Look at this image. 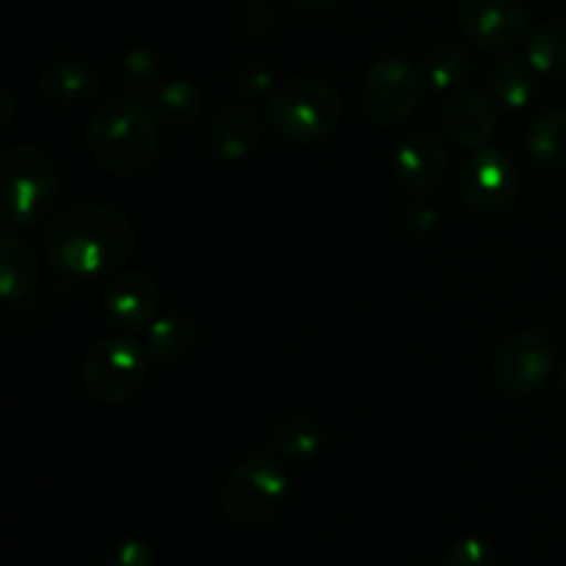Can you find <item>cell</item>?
<instances>
[{
    "instance_id": "cell-1",
    "label": "cell",
    "mask_w": 566,
    "mask_h": 566,
    "mask_svg": "<svg viewBox=\"0 0 566 566\" xmlns=\"http://www.w3.org/2000/svg\"><path fill=\"white\" fill-rule=\"evenodd\" d=\"M44 258L59 274L86 280L119 271L136 252V230L122 210L75 205L44 227Z\"/></svg>"
},
{
    "instance_id": "cell-2",
    "label": "cell",
    "mask_w": 566,
    "mask_h": 566,
    "mask_svg": "<svg viewBox=\"0 0 566 566\" xmlns=\"http://www.w3.org/2000/svg\"><path fill=\"white\" fill-rule=\"evenodd\" d=\"M160 119L142 97H114L97 105L86 127L94 160L116 177H138L155 164L160 147Z\"/></svg>"
},
{
    "instance_id": "cell-3",
    "label": "cell",
    "mask_w": 566,
    "mask_h": 566,
    "mask_svg": "<svg viewBox=\"0 0 566 566\" xmlns=\"http://www.w3.org/2000/svg\"><path fill=\"white\" fill-rule=\"evenodd\" d=\"M265 119L282 142L307 147L337 130L343 119V97L326 77L298 75L271 92Z\"/></svg>"
},
{
    "instance_id": "cell-4",
    "label": "cell",
    "mask_w": 566,
    "mask_h": 566,
    "mask_svg": "<svg viewBox=\"0 0 566 566\" xmlns=\"http://www.w3.org/2000/svg\"><path fill=\"white\" fill-rule=\"evenodd\" d=\"M0 213L11 230L42 224L59 202L61 180L53 160L33 144H11L0 158Z\"/></svg>"
},
{
    "instance_id": "cell-5",
    "label": "cell",
    "mask_w": 566,
    "mask_h": 566,
    "mask_svg": "<svg viewBox=\"0 0 566 566\" xmlns=\"http://www.w3.org/2000/svg\"><path fill=\"white\" fill-rule=\"evenodd\" d=\"M291 495L285 468L269 453H249L227 479L221 492L224 517L235 528H260L280 514Z\"/></svg>"
},
{
    "instance_id": "cell-6",
    "label": "cell",
    "mask_w": 566,
    "mask_h": 566,
    "mask_svg": "<svg viewBox=\"0 0 566 566\" xmlns=\"http://www.w3.org/2000/svg\"><path fill=\"white\" fill-rule=\"evenodd\" d=\"M149 354L130 337H105L83 357L81 381L88 398L99 403H125L144 390Z\"/></svg>"
},
{
    "instance_id": "cell-7",
    "label": "cell",
    "mask_w": 566,
    "mask_h": 566,
    "mask_svg": "<svg viewBox=\"0 0 566 566\" xmlns=\"http://www.w3.org/2000/svg\"><path fill=\"white\" fill-rule=\"evenodd\" d=\"M420 99L418 66L403 55H381L363 75L365 114L379 127H396L415 114Z\"/></svg>"
},
{
    "instance_id": "cell-8",
    "label": "cell",
    "mask_w": 566,
    "mask_h": 566,
    "mask_svg": "<svg viewBox=\"0 0 566 566\" xmlns=\"http://www.w3.org/2000/svg\"><path fill=\"white\" fill-rule=\"evenodd\" d=\"M464 205L479 216H501L517 202L520 171L512 155L497 147L473 149L459 177Z\"/></svg>"
},
{
    "instance_id": "cell-9",
    "label": "cell",
    "mask_w": 566,
    "mask_h": 566,
    "mask_svg": "<svg viewBox=\"0 0 566 566\" xmlns=\"http://www.w3.org/2000/svg\"><path fill=\"white\" fill-rule=\"evenodd\" d=\"M459 28L484 53L506 55L528 36V9L523 0H462Z\"/></svg>"
},
{
    "instance_id": "cell-10",
    "label": "cell",
    "mask_w": 566,
    "mask_h": 566,
    "mask_svg": "<svg viewBox=\"0 0 566 566\" xmlns=\"http://www.w3.org/2000/svg\"><path fill=\"white\" fill-rule=\"evenodd\" d=\"M553 363L556 357H553L551 340L542 332H520L497 348L492 374L506 396L531 398L547 385Z\"/></svg>"
},
{
    "instance_id": "cell-11",
    "label": "cell",
    "mask_w": 566,
    "mask_h": 566,
    "mask_svg": "<svg viewBox=\"0 0 566 566\" xmlns=\"http://www.w3.org/2000/svg\"><path fill=\"white\" fill-rule=\"evenodd\" d=\"M448 169V149L431 130H415L403 138L392 155V175L407 193L426 197L442 182Z\"/></svg>"
},
{
    "instance_id": "cell-12",
    "label": "cell",
    "mask_w": 566,
    "mask_h": 566,
    "mask_svg": "<svg viewBox=\"0 0 566 566\" xmlns=\"http://www.w3.org/2000/svg\"><path fill=\"white\" fill-rule=\"evenodd\" d=\"M160 291L144 271H122L111 276L103 293V313L119 332H138L158 315Z\"/></svg>"
},
{
    "instance_id": "cell-13",
    "label": "cell",
    "mask_w": 566,
    "mask_h": 566,
    "mask_svg": "<svg viewBox=\"0 0 566 566\" xmlns=\"http://www.w3.org/2000/svg\"><path fill=\"white\" fill-rule=\"evenodd\" d=\"M497 127H501V116L484 92L462 88L442 105V130L464 149L490 147L492 138L497 136Z\"/></svg>"
},
{
    "instance_id": "cell-14",
    "label": "cell",
    "mask_w": 566,
    "mask_h": 566,
    "mask_svg": "<svg viewBox=\"0 0 566 566\" xmlns=\"http://www.w3.org/2000/svg\"><path fill=\"white\" fill-rule=\"evenodd\" d=\"M263 119L249 105H230L208 125V147L221 160H241L258 149L263 138Z\"/></svg>"
},
{
    "instance_id": "cell-15",
    "label": "cell",
    "mask_w": 566,
    "mask_h": 566,
    "mask_svg": "<svg viewBox=\"0 0 566 566\" xmlns=\"http://www.w3.org/2000/svg\"><path fill=\"white\" fill-rule=\"evenodd\" d=\"M99 86V75L81 59H55L39 75V92L59 108H75L86 103Z\"/></svg>"
},
{
    "instance_id": "cell-16",
    "label": "cell",
    "mask_w": 566,
    "mask_h": 566,
    "mask_svg": "<svg viewBox=\"0 0 566 566\" xmlns=\"http://www.w3.org/2000/svg\"><path fill=\"white\" fill-rule=\"evenodd\" d=\"M39 258L17 232L0 235V293L9 304L22 302L36 291Z\"/></svg>"
},
{
    "instance_id": "cell-17",
    "label": "cell",
    "mask_w": 566,
    "mask_h": 566,
    "mask_svg": "<svg viewBox=\"0 0 566 566\" xmlns=\"http://www.w3.org/2000/svg\"><path fill=\"white\" fill-rule=\"evenodd\" d=\"M265 446L287 462H310L324 451V429L307 415H291L269 431Z\"/></svg>"
},
{
    "instance_id": "cell-18",
    "label": "cell",
    "mask_w": 566,
    "mask_h": 566,
    "mask_svg": "<svg viewBox=\"0 0 566 566\" xmlns=\"http://www.w3.org/2000/svg\"><path fill=\"white\" fill-rule=\"evenodd\" d=\"M528 155L539 169H566V111L547 108L531 122Z\"/></svg>"
},
{
    "instance_id": "cell-19",
    "label": "cell",
    "mask_w": 566,
    "mask_h": 566,
    "mask_svg": "<svg viewBox=\"0 0 566 566\" xmlns=\"http://www.w3.org/2000/svg\"><path fill=\"white\" fill-rule=\"evenodd\" d=\"M197 326L186 315H164L147 326V354L155 363H180L197 346Z\"/></svg>"
},
{
    "instance_id": "cell-20",
    "label": "cell",
    "mask_w": 566,
    "mask_h": 566,
    "mask_svg": "<svg viewBox=\"0 0 566 566\" xmlns=\"http://www.w3.org/2000/svg\"><path fill=\"white\" fill-rule=\"evenodd\" d=\"M490 92L497 99V105L509 111L528 108L531 99L536 94V77L531 64L514 59V55H503L492 64L490 70Z\"/></svg>"
},
{
    "instance_id": "cell-21",
    "label": "cell",
    "mask_w": 566,
    "mask_h": 566,
    "mask_svg": "<svg viewBox=\"0 0 566 566\" xmlns=\"http://www.w3.org/2000/svg\"><path fill=\"white\" fill-rule=\"evenodd\" d=\"M525 61L542 77L564 81L566 77V25L564 22H542L534 28L525 50Z\"/></svg>"
},
{
    "instance_id": "cell-22",
    "label": "cell",
    "mask_w": 566,
    "mask_h": 566,
    "mask_svg": "<svg viewBox=\"0 0 566 566\" xmlns=\"http://www.w3.org/2000/svg\"><path fill=\"white\" fill-rule=\"evenodd\" d=\"M153 111L166 127H186L202 111V92L188 77H177V81H166L158 92L153 94Z\"/></svg>"
},
{
    "instance_id": "cell-23",
    "label": "cell",
    "mask_w": 566,
    "mask_h": 566,
    "mask_svg": "<svg viewBox=\"0 0 566 566\" xmlns=\"http://www.w3.org/2000/svg\"><path fill=\"white\" fill-rule=\"evenodd\" d=\"M119 83L133 97L155 94L164 86V61L149 48L127 50L119 61Z\"/></svg>"
},
{
    "instance_id": "cell-24",
    "label": "cell",
    "mask_w": 566,
    "mask_h": 566,
    "mask_svg": "<svg viewBox=\"0 0 566 566\" xmlns=\"http://www.w3.org/2000/svg\"><path fill=\"white\" fill-rule=\"evenodd\" d=\"M470 66L473 59L459 44H440L426 55V81L437 88V92H448V88L462 86L470 77Z\"/></svg>"
},
{
    "instance_id": "cell-25",
    "label": "cell",
    "mask_w": 566,
    "mask_h": 566,
    "mask_svg": "<svg viewBox=\"0 0 566 566\" xmlns=\"http://www.w3.org/2000/svg\"><path fill=\"white\" fill-rule=\"evenodd\" d=\"M232 86H235V92H241L243 97L258 99L271 92L274 75H271L269 66L260 64V61H241V64L232 70Z\"/></svg>"
},
{
    "instance_id": "cell-26",
    "label": "cell",
    "mask_w": 566,
    "mask_h": 566,
    "mask_svg": "<svg viewBox=\"0 0 566 566\" xmlns=\"http://www.w3.org/2000/svg\"><path fill=\"white\" fill-rule=\"evenodd\" d=\"M446 566H495V551H492L490 542L468 536L448 551Z\"/></svg>"
},
{
    "instance_id": "cell-27",
    "label": "cell",
    "mask_w": 566,
    "mask_h": 566,
    "mask_svg": "<svg viewBox=\"0 0 566 566\" xmlns=\"http://www.w3.org/2000/svg\"><path fill=\"white\" fill-rule=\"evenodd\" d=\"M99 566H155V551L142 539H125L105 553Z\"/></svg>"
},
{
    "instance_id": "cell-28",
    "label": "cell",
    "mask_w": 566,
    "mask_h": 566,
    "mask_svg": "<svg viewBox=\"0 0 566 566\" xmlns=\"http://www.w3.org/2000/svg\"><path fill=\"white\" fill-rule=\"evenodd\" d=\"M437 224V213L429 202L415 199V202L401 208V227L407 230L409 238H426Z\"/></svg>"
},
{
    "instance_id": "cell-29",
    "label": "cell",
    "mask_w": 566,
    "mask_h": 566,
    "mask_svg": "<svg viewBox=\"0 0 566 566\" xmlns=\"http://www.w3.org/2000/svg\"><path fill=\"white\" fill-rule=\"evenodd\" d=\"M243 25L252 33H263L274 25V11L265 9V6L252 3L247 11H243Z\"/></svg>"
},
{
    "instance_id": "cell-30",
    "label": "cell",
    "mask_w": 566,
    "mask_h": 566,
    "mask_svg": "<svg viewBox=\"0 0 566 566\" xmlns=\"http://www.w3.org/2000/svg\"><path fill=\"white\" fill-rule=\"evenodd\" d=\"M302 14H329L332 9L340 6V0H287Z\"/></svg>"
},
{
    "instance_id": "cell-31",
    "label": "cell",
    "mask_w": 566,
    "mask_h": 566,
    "mask_svg": "<svg viewBox=\"0 0 566 566\" xmlns=\"http://www.w3.org/2000/svg\"><path fill=\"white\" fill-rule=\"evenodd\" d=\"M11 116H14V99H11L9 88L0 92V130H9Z\"/></svg>"
},
{
    "instance_id": "cell-32",
    "label": "cell",
    "mask_w": 566,
    "mask_h": 566,
    "mask_svg": "<svg viewBox=\"0 0 566 566\" xmlns=\"http://www.w3.org/2000/svg\"><path fill=\"white\" fill-rule=\"evenodd\" d=\"M558 387H562V392H564V398H566V365H564L562 376H558Z\"/></svg>"
}]
</instances>
